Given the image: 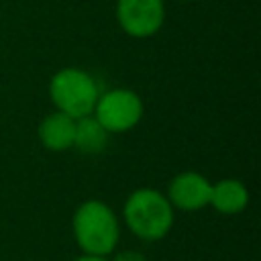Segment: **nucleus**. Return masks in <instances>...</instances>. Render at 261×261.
I'll return each mask as SVG.
<instances>
[{"label":"nucleus","instance_id":"nucleus-1","mask_svg":"<svg viewBox=\"0 0 261 261\" xmlns=\"http://www.w3.org/2000/svg\"><path fill=\"white\" fill-rule=\"evenodd\" d=\"M73 239L84 255L108 257L118 245L120 226L114 210L102 200L82 202L71 218Z\"/></svg>","mask_w":261,"mask_h":261},{"label":"nucleus","instance_id":"nucleus-2","mask_svg":"<svg viewBox=\"0 0 261 261\" xmlns=\"http://www.w3.org/2000/svg\"><path fill=\"white\" fill-rule=\"evenodd\" d=\"M122 216L130 232L143 241H161L173 226V206L153 188L135 190L124 202Z\"/></svg>","mask_w":261,"mask_h":261},{"label":"nucleus","instance_id":"nucleus-3","mask_svg":"<svg viewBox=\"0 0 261 261\" xmlns=\"http://www.w3.org/2000/svg\"><path fill=\"white\" fill-rule=\"evenodd\" d=\"M49 96L59 112L71 118H82L94 112L100 90L90 73L75 67H65L51 77Z\"/></svg>","mask_w":261,"mask_h":261},{"label":"nucleus","instance_id":"nucleus-4","mask_svg":"<svg viewBox=\"0 0 261 261\" xmlns=\"http://www.w3.org/2000/svg\"><path fill=\"white\" fill-rule=\"evenodd\" d=\"M92 114L108 133H126L139 124L143 116V102L133 90L116 88L98 96Z\"/></svg>","mask_w":261,"mask_h":261},{"label":"nucleus","instance_id":"nucleus-5","mask_svg":"<svg viewBox=\"0 0 261 261\" xmlns=\"http://www.w3.org/2000/svg\"><path fill=\"white\" fill-rule=\"evenodd\" d=\"M116 18L128 37L147 39L163 27L165 6L163 0H116Z\"/></svg>","mask_w":261,"mask_h":261},{"label":"nucleus","instance_id":"nucleus-6","mask_svg":"<svg viewBox=\"0 0 261 261\" xmlns=\"http://www.w3.org/2000/svg\"><path fill=\"white\" fill-rule=\"evenodd\" d=\"M210 190H212V184L202 173L184 171L169 181L167 200L173 208L196 212L210 204Z\"/></svg>","mask_w":261,"mask_h":261},{"label":"nucleus","instance_id":"nucleus-7","mask_svg":"<svg viewBox=\"0 0 261 261\" xmlns=\"http://www.w3.org/2000/svg\"><path fill=\"white\" fill-rule=\"evenodd\" d=\"M75 118L55 110L47 114L39 124V141L49 151H67L73 147Z\"/></svg>","mask_w":261,"mask_h":261},{"label":"nucleus","instance_id":"nucleus-8","mask_svg":"<svg viewBox=\"0 0 261 261\" xmlns=\"http://www.w3.org/2000/svg\"><path fill=\"white\" fill-rule=\"evenodd\" d=\"M249 204V190L239 179H220L212 184L210 206L220 214H239Z\"/></svg>","mask_w":261,"mask_h":261},{"label":"nucleus","instance_id":"nucleus-9","mask_svg":"<svg viewBox=\"0 0 261 261\" xmlns=\"http://www.w3.org/2000/svg\"><path fill=\"white\" fill-rule=\"evenodd\" d=\"M108 130L96 120L94 114L75 118V135H73V147L86 155H98L108 145Z\"/></svg>","mask_w":261,"mask_h":261},{"label":"nucleus","instance_id":"nucleus-10","mask_svg":"<svg viewBox=\"0 0 261 261\" xmlns=\"http://www.w3.org/2000/svg\"><path fill=\"white\" fill-rule=\"evenodd\" d=\"M110 261H147V257L139 251H120Z\"/></svg>","mask_w":261,"mask_h":261},{"label":"nucleus","instance_id":"nucleus-11","mask_svg":"<svg viewBox=\"0 0 261 261\" xmlns=\"http://www.w3.org/2000/svg\"><path fill=\"white\" fill-rule=\"evenodd\" d=\"M73 261H108V257H94V255H82Z\"/></svg>","mask_w":261,"mask_h":261},{"label":"nucleus","instance_id":"nucleus-12","mask_svg":"<svg viewBox=\"0 0 261 261\" xmlns=\"http://www.w3.org/2000/svg\"><path fill=\"white\" fill-rule=\"evenodd\" d=\"M181 2H190V0H181Z\"/></svg>","mask_w":261,"mask_h":261}]
</instances>
